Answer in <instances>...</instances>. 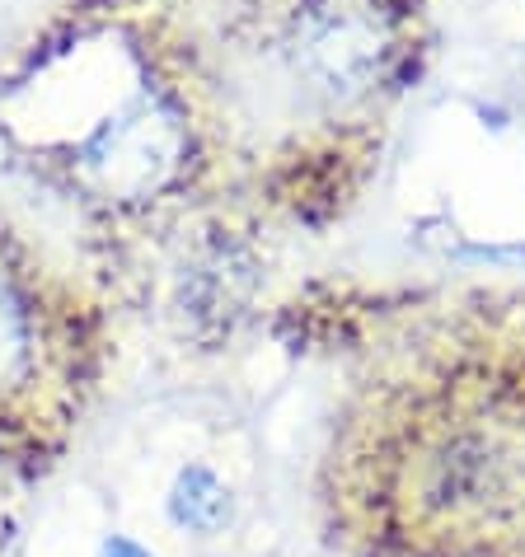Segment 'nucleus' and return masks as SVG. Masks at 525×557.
Returning a JSON list of instances; mask_svg holds the SVG:
<instances>
[{"mask_svg":"<svg viewBox=\"0 0 525 557\" xmlns=\"http://www.w3.org/2000/svg\"><path fill=\"white\" fill-rule=\"evenodd\" d=\"M0 154L113 262L225 235L244 202L160 0H66L0 66Z\"/></svg>","mask_w":525,"mask_h":557,"instance_id":"1","label":"nucleus"},{"mask_svg":"<svg viewBox=\"0 0 525 557\" xmlns=\"http://www.w3.org/2000/svg\"><path fill=\"white\" fill-rule=\"evenodd\" d=\"M221 122L244 202L323 221L423 52V0H160Z\"/></svg>","mask_w":525,"mask_h":557,"instance_id":"2","label":"nucleus"},{"mask_svg":"<svg viewBox=\"0 0 525 557\" xmlns=\"http://www.w3.org/2000/svg\"><path fill=\"white\" fill-rule=\"evenodd\" d=\"M437 347L366 398L347 441L352 478L408 539H506L525 530V366L488 333Z\"/></svg>","mask_w":525,"mask_h":557,"instance_id":"3","label":"nucleus"},{"mask_svg":"<svg viewBox=\"0 0 525 557\" xmlns=\"http://www.w3.org/2000/svg\"><path fill=\"white\" fill-rule=\"evenodd\" d=\"M108 361L99 296L0 207V455L52 463Z\"/></svg>","mask_w":525,"mask_h":557,"instance_id":"4","label":"nucleus"},{"mask_svg":"<svg viewBox=\"0 0 525 557\" xmlns=\"http://www.w3.org/2000/svg\"><path fill=\"white\" fill-rule=\"evenodd\" d=\"M174 520L193 534H216L230 520V492L211 473H188L174 492Z\"/></svg>","mask_w":525,"mask_h":557,"instance_id":"5","label":"nucleus"},{"mask_svg":"<svg viewBox=\"0 0 525 557\" xmlns=\"http://www.w3.org/2000/svg\"><path fill=\"white\" fill-rule=\"evenodd\" d=\"M103 557H150V553H146L142 544H132V539H108Z\"/></svg>","mask_w":525,"mask_h":557,"instance_id":"6","label":"nucleus"}]
</instances>
